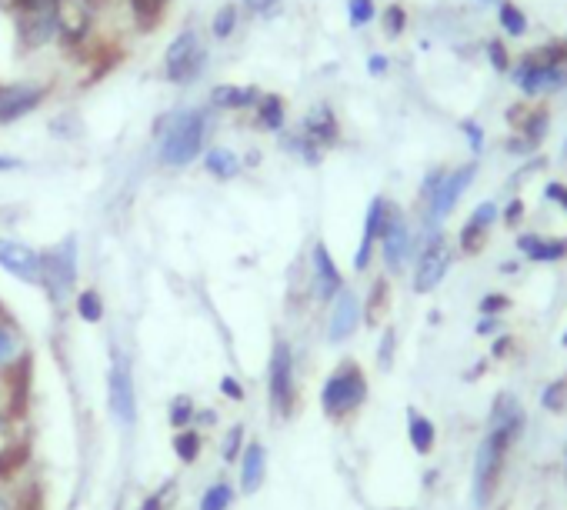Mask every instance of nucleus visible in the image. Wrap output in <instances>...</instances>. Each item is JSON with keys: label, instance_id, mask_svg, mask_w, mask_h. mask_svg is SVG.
<instances>
[{"label": "nucleus", "instance_id": "obj_29", "mask_svg": "<svg viewBox=\"0 0 567 510\" xmlns=\"http://www.w3.org/2000/svg\"><path fill=\"white\" fill-rule=\"evenodd\" d=\"M231 487L227 484H217V487H211L204 494V504H201V510H224L227 504H231Z\"/></svg>", "mask_w": 567, "mask_h": 510}, {"label": "nucleus", "instance_id": "obj_42", "mask_svg": "<svg viewBox=\"0 0 567 510\" xmlns=\"http://www.w3.org/2000/svg\"><path fill=\"white\" fill-rule=\"evenodd\" d=\"M487 54H491V64H494L497 70H507V50H504V44H501V40H494V44H491V50H487Z\"/></svg>", "mask_w": 567, "mask_h": 510}, {"label": "nucleus", "instance_id": "obj_47", "mask_svg": "<svg viewBox=\"0 0 567 510\" xmlns=\"http://www.w3.org/2000/svg\"><path fill=\"white\" fill-rule=\"evenodd\" d=\"M547 200H557V204L567 210V187H561V184H547Z\"/></svg>", "mask_w": 567, "mask_h": 510}, {"label": "nucleus", "instance_id": "obj_3", "mask_svg": "<svg viewBox=\"0 0 567 510\" xmlns=\"http://www.w3.org/2000/svg\"><path fill=\"white\" fill-rule=\"evenodd\" d=\"M507 447H511V440L494 434V430H487V437L481 440V447H477V460H474V504L477 507H487V500H491Z\"/></svg>", "mask_w": 567, "mask_h": 510}, {"label": "nucleus", "instance_id": "obj_41", "mask_svg": "<svg viewBox=\"0 0 567 510\" xmlns=\"http://www.w3.org/2000/svg\"><path fill=\"white\" fill-rule=\"evenodd\" d=\"M171 497H174V484H167L164 494H154L151 500H147L144 510H167V500H171Z\"/></svg>", "mask_w": 567, "mask_h": 510}, {"label": "nucleus", "instance_id": "obj_10", "mask_svg": "<svg viewBox=\"0 0 567 510\" xmlns=\"http://www.w3.org/2000/svg\"><path fill=\"white\" fill-rule=\"evenodd\" d=\"M477 174V167L474 164H467L461 170H454V174H444V180L437 184V190L431 194V217H444V214H451L454 204H457V197L464 194L467 184L474 180Z\"/></svg>", "mask_w": 567, "mask_h": 510}, {"label": "nucleus", "instance_id": "obj_8", "mask_svg": "<svg viewBox=\"0 0 567 510\" xmlns=\"http://www.w3.org/2000/svg\"><path fill=\"white\" fill-rule=\"evenodd\" d=\"M271 400L281 414H291V400H294V364H291V350L287 344L274 347L271 357Z\"/></svg>", "mask_w": 567, "mask_h": 510}, {"label": "nucleus", "instance_id": "obj_36", "mask_svg": "<svg viewBox=\"0 0 567 510\" xmlns=\"http://www.w3.org/2000/svg\"><path fill=\"white\" fill-rule=\"evenodd\" d=\"M234 17H237V14H234V7H224L221 14L214 17V34H217V37H227V34H231Z\"/></svg>", "mask_w": 567, "mask_h": 510}, {"label": "nucleus", "instance_id": "obj_39", "mask_svg": "<svg viewBox=\"0 0 567 510\" xmlns=\"http://www.w3.org/2000/svg\"><path fill=\"white\" fill-rule=\"evenodd\" d=\"M14 510H44V504H41V490H27V494L21 497V504H17Z\"/></svg>", "mask_w": 567, "mask_h": 510}, {"label": "nucleus", "instance_id": "obj_14", "mask_svg": "<svg viewBox=\"0 0 567 510\" xmlns=\"http://www.w3.org/2000/svg\"><path fill=\"white\" fill-rule=\"evenodd\" d=\"M357 317H361V307H357V297L351 290H341L334 300V314H331V340H344L354 334Z\"/></svg>", "mask_w": 567, "mask_h": 510}, {"label": "nucleus", "instance_id": "obj_49", "mask_svg": "<svg viewBox=\"0 0 567 510\" xmlns=\"http://www.w3.org/2000/svg\"><path fill=\"white\" fill-rule=\"evenodd\" d=\"M391 350H394V330H387V334H384V347H381V364L384 367L391 364Z\"/></svg>", "mask_w": 567, "mask_h": 510}, {"label": "nucleus", "instance_id": "obj_53", "mask_svg": "<svg viewBox=\"0 0 567 510\" xmlns=\"http://www.w3.org/2000/svg\"><path fill=\"white\" fill-rule=\"evenodd\" d=\"M224 390H227V394H231V397H244V390H241V387H237V384H234V380H231V377H227V380H224Z\"/></svg>", "mask_w": 567, "mask_h": 510}, {"label": "nucleus", "instance_id": "obj_24", "mask_svg": "<svg viewBox=\"0 0 567 510\" xmlns=\"http://www.w3.org/2000/svg\"><path fill=\"white\" fill-rule=\"evenodd\" d=\"M237 167L241 164H237V157L231 154V150H211V154H207V170L217 177H234Z\"/></svg>", "mask_w": 567, "mask_h": 510}, {"label": "nucleus", "instance_id": "obj_43", "mask_svg": "<svg viewBox=\"0 0 567 510\" xmlns=\"http://www.w3.org/2000/svg\"><path fill=\"white\" fill-rule=\"evenodd\" d=\"M241 437H244V430H241V427H234L231 434H227V444H224V457H227V460H234V457H237V444H241Z\"/></svg>", "mask_w": 567, "mask_h": 510}, {"label": "nucleus", "instance_id": "obj_54", "mask_svg": "<svg viewBox=\"0 0 567 510\" xmlns=\"http://www.w3.org/2000/svg\"><path fill=\"white\" fill-rule=\"evenodd\" d=\"M384 67H387L384 57H371V74H384Z\"/></svg>", "mask_w": 567, "mask_h": 510}, {"label": "nucleus", "instance_id": "obj_2", "mask_svg": "<svg viewBox=\"0 0 567 510\" xmlns=\"http://www.w3.org/2000/svg\"><path fill=\"white\" fill-rule=\"evenodd\" d=\"M367 397V380L364 374L357 370L354 364H344L337 374L324 384V394H321V404H324V414L327 417H344L351 414L364 404Z\"/></svg>", "mask_w": 567, "mask_h": 510}, {"label": "nucleus", "instance_id": "obj_52", "mask_svg": "<svg viewBox=\"0 0 567 510\" xmlns=\"http://www.w3.org/2000/svg\"><path fill=\"white\" fill-rule=\"evenodd\" d=\"M497 327H501V324H497V317H484L481 324H477V330H481V334H494Z\"/></svg>", "mask_w": 567, "mask_h": 510}, {"label": "nucleus", "instance_id": "obj_21", "mask_svg": "<svg viewBox=\"0 0 567 510\" xmlns=\"http://www.w3.org/2000/svg\"><path fill=\"white\" fill-rule=\"evenodd\" d=\"M307 137L317 140V144H331L337 140V120L327 107H317L311 117H307Z\"/></svg>", "mask_w": 567, "mask_h": 510}, {"label": "nucleus", "instance_id": "obj_30", "mask_svg": "<svg viewBox=\"0 0 567 510\" xmlns=\"http://www.w3.org/2000/svg\"><path fill=\"white\" fill-rule=\"evenodd\" d=\"M161 7H164V0H131V10L141 24H154V17L161 14Z\"/></svg>", "mask_w": 567, "mask_h": 510}, {"label": "nucleus", "instance_id": "obj_38", "mask_svg": "<svg viewBox=\"0 0 567 510\" xmlns=\"http://www.w3.org/2000/svg\"><path fill=\"white\" fill-rule=\"evenodd\" d=\"M544 127H547V110H534V120L527 124V137H531V144L534 140H541Z\"/></svg>", "mask_w": 567, "mask_h": 510}, {"label": "nucleus", "instance_id": "obj_7", "mask_svg": "<svg viewBox=\"0 0 567 510\" xmlns=\"http://www.w3.org/2000/svg\"><path fill=\"white\" fill-rule=\"evenodd\" d=\"M51 4H54L51 14H54L57 30H61L67 40H81L94 17L91 0H51Z\"/></svg>", "mask_w": 567, "mask_h": 510}, {"label": "nucleus", "instance_id": "obj_20", "mask_svg": "<svg viewBox=\"0 0 567 510\" xmlns=\"http://www.w3.org/2000/svg\"><path fill=\"white\" fill-rule=\"evenodd\" d=\"M407 434H411V444H414L417 454H431L437 434H434V424L424 414H417V410H407Z\"/></svg>", "mask_w": 567, "mask_h": 510}, {"label": "nucleus", "instance_id": "obj_18", "mask_svg": "<svg viewBox=\"0 0 567 510\" xmlns=\"http://www.w3.org/2000/svg\"><path fill=\"white\" fill-rule=\"evenodd\" d=\"M517 247H521L531 260H537V264H544V260L567 257V240H541V237L527 234V237L517 240Z\"/></svg>", "mask_w": 567, "mask_h": 510}, {"label": "nucleus", "instance_id": "obj_9", "mask_svg": "<svg viewBox=\"0 0 567 510\" xmlns=\"http://www.w3.org/2000/svg\"><path fill=\"white\" fill-rule=\"evenodd\" d=\"M381 237H384V260H387V267H391V270H401L407 250H411V234H407V220L397 214L394 207H387Z\"/></svg>", "mask_w": 567, "mask_h": 510}, {"label": "nucleus", "instance_id": "obj_34", "mask_svg": "<svg viewBox=\"0 0 567 510\" xmlns=\"http://www.w3.org/2000/svg\"><path fill=\"white\" fill-rule=\"evenodd\" d=\"M374 17V0H351V24L361 27Z\"/></svg>", "mask_w": 567, "mask_h": 510}, {"label": "nucleus", "instance_id": "obj_50", "mask_svg": "<svg viewBox=\"0 0 567 510\" xmlns=\"http://www.w3.org/2000/svg\"><path fill=\"white\" fill-rule=\"evenodd\" d=\"M521 214H524V204H521V200H511V207H507L504 220H507V224H517V217H521Z\"/></svg>", "mask_w": 567, "mask_h": 510}, {"label": "nucleus", "instance_id": "obj_28", "mask_svg": "<svg viewBox=\"0 0 567 510\" xmlns=\"http://www.w3.org/2000/svg\"><path fill=\"white\" fill-rule=\"evenodd\" d=\"M281 124H284V104H281V97H267L264 104H261V127L277 130Z\"/></svg>", "mask_w": 567, "mask_h": 510}, {"label": "nucleus", "instance_id": "obj_6", "mask_svg": "<svg viewBox=\"0 0 567 510\" xmlns=\"http://www.w3.org/2000/svg\"><path fill=\"white\" fill-rule=\"evenodd\" d=\"M201 60H204V50H201V44H197V37L187 30V34L177 37L171 44V50H167V60H164L167 77H171V80L194 77L197 70H201Z\"/></svg>", "mask_w": 567, "mask_h": 510}, {"label": "nucleus", "instance_id": "obj_32", "mask_svg": "<svg viewBox=\"0 0 567 510\" xmlns=\"http://www.w3.org/2000/svg\"><path fill=\"white\" fill-rule=\"evenodd\" d=\"M484 234H487V230L474 227L471 220H467V227L461 230V244H464V250H471V254H477V250L484 247Z\"/></svg>", "mask_w": 567, "mask_h": 510}, {"label": "nucleus", "instance_id": "obj_35", "mask_svg": "<svg viewBox=\"0 0 567 510\" xmlns=\"http://www.w3.org/2000/svg\"><path fill=\"white\" fill-rule=\"evenodd\" d=\"M494 220H497V207L491 204V200H487V204H481V207L474 210L471 224H474V227H481V230H487V227L494 224Z\"/></svg>", "mask_w": 567, "mask_h": 510}, {"label": "nucleus", "instance_id": "obj_40", "mask_svg": "<svg viewBox=\"0 0 567 510\" xmlns=\"http://www.w3.org/2000/svg\"><path fill=\"white\" fill-rule=\"evenodd\" d=\"M507 307V297H501V294H487L484 300H481V310L487 317L491 314H497V310H504Z\"/></svg>", "mask_w": 567, "mask_h": 510}, {"label": "nucleus", "instance_id": "obj_55", "mask_svg": "<svg viewBox=\"0 0 567 510\" xmlns=\"http://www.w3.org/2000/svg\"><path fill=\"white\" fill-rule=\"evenodd\" d=\"M247 4H251V7H257V10H267V7H274L277 0H247Z\"/></svg>", "mask_w": 567, "mask_h": 510}, {"label": "nucleus", "instance_id": "obj_11", "mask_svg": "<svg viewBox=\"0 0 567 510\" xmlns=\"http://www.w3.org/2000/svg\"><path fill=\"white\" fill-rule=\"evenodd\" d=\"M107 404H111L114 417L121 420V424H131L134 420V387L124 364H114L111 374H107Z\"/></svg>", "mask_w": 567, "mask_h": 510}, {"label": "nucleus", "instance_id": "obj_57", "mask_svg": "<svg viewBox=\"0 0 567 510\" xmlns=\"http://www.w3.org/2000/svg\"><path fill=\"white\" fill-rule=\"evenodd\" d=\"M564 157H567V144H564Z\"/></svg>", "mask_w": 567, "mask_h": 510}, {"label": "nucleus", "instance_id": "obj_27", "mask_svg": "<svg viewBox=\"0 0 567 510\" xmlns=\"http://www.w3.org/2000/svg\"><path fill=\"white\" fill-rule=\"evenodd\" d=\"M77 310H81V317L87 324H97V320L104 317V307H101V297L94 294V290H84L81 297H77Z\"/></svg>", "mask_w": 567, "mask_h": 510}, {"label": "nucleus", "instance_id": "obj_23", "mask_svg": "<svg viewBox=\"0 0 567 510\" xmlns=\"http://www.w3.org/2000/svg\"><path fill=\"white\" fill-rule=\"evenodd\" d=\"M27 457H31V450H27L24 444H21V447H7V450H0V480L14 477L17 470H21V467L27 464Z\"/></svg>", "mask_w": 567, "mask_h": 510}, {"label": "nucleus", "instance_id": "obj_17", "mask_svg": "<svg viewBox=\"0 0 567 510\" xmlns=\"http://www.w3.org/2000/svg\"><path fill=\"white\" fill-rule=\"evenodd\" d=\"M47 270H51V284L57 294H64L67 287H71L74 280V240H67L64 247H57L51 254V264H44Z\"/></svg>", "mask_w": 567, "mask_h": 510}, {"label": "nucleus", "instance_id": "obj_13", "mask_svg": "<svg viewBox=\"0 0 567 510\" xmlns=\"http://www.w3.org/2000/svg\"><path fill=\"white\" fill-rule=\"evenodd\" d=\"M491 430H494V434L507 437L511 444H514L517 437H521V430H524V407L517 404L511 394H501V397L494 400V407H491Z\"/></svg>", "mask_w": 567, "mask_h": 510}, {"label": "nucleus", "instance_id": "obj_37", "mask_svg": "<svg viewBox=\"0 0 567 510\" xmlns=\"http://www.w3.org/2000/svg\"><path fill=\"white\" fill-rule=\"evenodd\" d=\"M384 27H387V34H391V37L401 34V30H404V10L401 7H387Z\"/></svg>", "mask_w": 567, "mask_h": 510}, {"label": "nucleus", "instance_id": "obj_4", "mask_svg": "<svg viewBox=\"0 0 567 510\" xmlns=\"http://www.w3.org/2000/svg\"><path fill=\"white\" fill-rule=\"evenodd\" d=\"M447 267H451V250H447L444 237H431V244L421 250V260H417V270H414L417 294H431V290L444 280Z\"/></svg>", "mask_w": 567, "mask_h": 510}, {"label": "nucleus", "instance_id": "obj_44", "mask_svg": "<svg viewBox=\"0 0 567 510\" xmlns=\"http://www.w3.org/2000/svg\"><path fill=\"white\" fill-rule=\"evenodd\" d=\"M187 417H191V400L177 397L174 400V424H187Z\"/></svg>", "mask_w": 567, "mask_h": 510}, {"label": "nucleus", "instance_id": "obj_25", "mask_svg": "<svg viewBox=\"0 0 567 510\" xmlns=\"http://www.w3.org/2000/svg\"><path fill=\"white\" fill-rule=\"evenodd\" d=\"M214 104L217 107H247V104H254V90L247 87V90H241V87H221L214 94Z\"/></svg>", "mask_w": 567, "mask_h": 510}, {"label": "nucleus", "instance_id": "obj_33", "mask_svg": "<svg viewBox=\"0 0 567 510\" xmlns=\"http://www.w3.org/2000/svg\"><path fill=\"white\" fill-rule=\"evenodd\" d=\"M174 447H177V457H181V460H194L197 447H201V437H197V434H181Z\"/></svg>", "mask_w": 567, "mask_h": 510}, {"label": "nucleus", "instance_id": "obj_58", "mask_svg": "<svg viewBox=\"0 0 567 510\" xmlns=\"http://www.w3.org/2000/svg\"><path fill=\"white\" fill-rule=\"evenodd\" d=\"M564 344H567V334H564Z\"/></svg>", "mask_w": 567, "mask_h": 510}, {"label": "nucleus", "instance_id": "obj_12", "mask_svg": "<svg viewBox=\"0 0 567 510\" xmlns=\"http://www.w3.org/2000/svg\"><path fill=\"white\" fill-rule=\"evenodd\" d=\"M41 100H44V87H27V84L0 87V124L17 120L27 110H34Z\"/></svg>", "mask_w": 567, "mask_h": 510}, {"label": "nucleus", "instance_id": "obj_26", "mask_svg": "<svg viewBox=\"0 0 567 510\" xmlns=\"http://www.w3.org/2000/svg\"><path fill=\"white\" fill-rule=\"evenodd\" d=\"M501 27H504L511 37H521L524 30H527V20H524V14H521V7L501 4Z\"/></svg>", "mask_w": 567, "mask_h": 510}, {"label": "nucleus", "instance_id": "obj_15", "mask_svg": "<svg viewBox=\"0 0 567 510\" xmlns=\"http://www.w3.org/2000/svg\"><path fill=\"white\" fill-rule=\"evenodd\" d=\"M7 387H11V417H24L27 390H31V357L17 360V364L7 370Z\"/></svg>", "mask_w": 567, "mask_h": 510}, {"label": "nucleus", "instance_id": "obj_16", "mask_svg": "<svg viewBox=\"0 0 567 510\" xmlns=\"http://www.w3.org/2000/svg\"><path fill=\"white\" fill-rule=\"evenodd\" d=\"M384 217H387V204H384V200H374L371 210H367V224H364L361 250H357V257H354V267H357V270L367 267V260H371V247H374V240L381 237V230H384Z\"/></svg>", "mask_w": 567, "mask_h": 510}, {"label": "nucleus", "instance_id": "obj_46", "mask_svg": "<svg viewBox=\"0 0 567 510\" xmlns=\"http://www.w3.org/2000/svg\"><path fill=\"white\" fill-rule=\"evenodd\" d=\"M17 10H24V14H41L47 0H11Z\"/></svg>", "mask_w": 567, "mask_h": 510}, {"label": "nucleus", "instance_id": "obj_5", "mask_svg": "<svg viewBox=\"0 0 567 510\" xmlns=\"http://www.w3.org/2000/svg\"><path fill=\"white\" fill-rule=\"evenodd\" d=\"M0 267L11 270V274L21 280H31V284H41L44 280L41 254L24 244H14V240H0Z\"/></svg>", "mask_w": 567, "mask_h": 510}, {"label": "nucleus", "instance_id": "obj_51", "mask_svg": "<svg viewBox=\"0 0 567 510\" xmlns=\"http://www.w3.org/2000/svg\"><path fill=\"white\" fill-rule=\"evenodd\" d=\"M464 130H467V137H471L474 150H481V127H477V124H464Z\"/></svg>", "mask_w": 567, "mask_h": 510}, {"label": "nucleus", "instance_id": "obj_48", "mask_svg": "<svg viewBox=\"0 0 567 510\" xmlns=\"http://www.w3.org/2000/svg\"><path fill=\"white\" fill-rule=\"evenodd\" d=\"M381 304H384V280L374 287V294H371V320H377V310H381Z\"/></svg>", "mask_w": 567, "mask_h": 510}, {"label": "nucleus", "instance_id": "obj_1", "mask_svg": "<svg viewBox=\"0 0 567 510\" xmlns=\"http://www.w3.org/2000/svg\"><path fill=\"white\" fill-rule=\"evenodd\" d=\"M204 140V114L201 110H187V114L174 117L171 130H167L164 144H161V160L171 167H181L187 160L197 157Z\"/></svg>", "mask_w": 567, "mask_h": 510}, {"label": "nucleus", "instance_id": "obj_22", "mask_svg": "<svg viewBox=\"0 0 567 510\" xmlns=\"http://www.w3.org/2000/svg\"><path fill=\"white\" fill-rule=\"evenodd\" d=\"M261 477H264V450L251 444L244 454V490L247 494H254V490L261 487Z\"/></svg>", "mask_w": 567, "mask_h": 510}, {"label": "nucleus", "instance_id": "obj_31", "mask_svg": "<svg viewBox=\"0 0 567 510\" xmlns=\"http://www.w3.org/2000/svg\"><path fill=\"white\" fill-rule=\"evenodd\" d=\"M564 394H567V380H554V384L544 390V407L564 410Z\"/></svg>", "mask_w": 567, "mask_h": 510}, {"label": "nucleus", "instance_id": "obj_45", "mask_svg": "<svg viewBox=\"0 0 567 510\" xmlns=\"http://www.w3.org/2000/svg\"><path fill=\"white\" fill-rule=\"evenodd\" d=\"M14 350H17V340L7 334V330H0V364H4V360L11 357Z\"/></svg>", "mask_w": 567, "mask_h": 510}, {"label": "nucleus", "instance_id": "obj_56", "mask_svg": "<svg viewBox=\"0 0 567 510\" xmlns=\"http://www.w3.org/2000/svg\"><path fill=\"white\" fill-rule=\"evenodd\" d=\"M11 167H17L14 157H0V170H11Z\"/></svg>", "mask_w": 567, "mask_h": 510}, {"label": "nucleus", "instance_id": "obj_19", "mask_svg": "<svg viewBox=\"0 0 567 510\" xmlns=\"http://www.w3.org/2000/svg\"><path fill=\"white\" fill-rule=\"evenodd\" d=\"M314 267H317V287H321V297H334L341 290V274H337L331 254H327L324 244L314 247Z\"/></svg>", "mask_w": 567, "mask_h": 510}]
</instances>
